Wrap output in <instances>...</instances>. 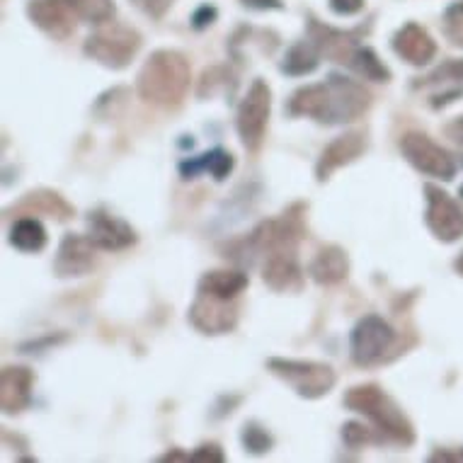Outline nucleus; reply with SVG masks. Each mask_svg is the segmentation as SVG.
<instances>
[{
    "label": "nucleus",
    "mask_w": 463,
    "mask_h": 463,
    "mask_svg": "<svg viewBox=\"0 0 463 463\" xmlns=\"http://www.w3.org/2000/svg\"><path fill=\"white\" fill-rule=\"evenodd\" d=\"M10 243L23 252H39L46 245V228L44 223L34 216L17 219L10 228Z\"/></svg>",
    "instance_id": "nucleus-22"
},
{
    "label": "nucleus",
    "mask_w": 463,
    "mask_h": 463,
    "mask_svg": "<svg viewBox=\"0 0 463 463\" xmlns=\"http://www.w3.org/2000/svg\"><path fill=\"white\" fill-rule=\"evenodd\" d=\"M243 444L245 449L250 451V454H265V451H269L274 444L272 434L267 432L265 427L255 425V422H250V425L243 427Z\"/></svg>",
    "instance_id": "nucleus-26"
},
{
    "label": "nucleus",
    "mask_w": 463,
    "mask_h": 463,
    "mask_svg": "<svg viewBox=\"0 0 463 463\" xmlns=\"http://www.w3.org/2000/svg\"><path fill=\"white\" fill-rule=\"evenodd\" d=\"M78 20L90 24H105L114 17V0H69Z\"/></svg>",
    "instance_id": "nucleus-25"
},
{
    "label": "nucleus",
    "mask_w": 463,
    "mask_h": 463,
    "mask_svg": "<svg viewBox=\"0 0 463 463\" xmlns=\"http://www.w3.org/2000/svg\"><path fill=\"white\" fill-rule=\"evenodd\" d=\"M192 461H213L221 463L223 461V451H221L216 444H204V447H199L194 454H192Z\"/></svg>",
    "instance_id": "nucleus-30"
},
{
    "label": "nucleus",
    "mask_w": 463,
    "mask_h": 463,
    "mask_svg": "<svg viewBox=\"0 0 463 463\" xmlns=\"http://www.w3.org/2000/svg\"><path fill=\"white\" fill-rule=\"evenodd\" d=\"M391 44H393V52L401 56L402 61H408L411 66H427L437 56L434 39L418 23L402 24L401 30L393 34Z\"/></svg>",
    "instance_id": "nucleus-16"
},
{
    "label": "nucleus",
    "mask_w": 463,
    "mask_h": 463,
    "mask_svg": "<svg viewBox=\"0 0 463 463\" xmlns=\"http://www.w3.org/2000/svg\"><path fill=\"white\" fill-rule=\"evenodd\" d=\"M213 20H216V8H212V5H202V8L194 13V17H192V23H194L197 30H202L206 24H212Z\"/></svg>",
    "instance_id": "nucleus-31"
},
{
    "label": "nucleus",
    "mask_w": 463,
    "mask_h": 463,
    "mask_svg": "<svg viewBox=\"0 0 463 463\" xmlns=\"http://www.w3.org/2000/svg\"><path fill=\"white\" fill-rule=\"evenodd\" d=\"M366 151L364 134L359 131H350V134H342L323 148L318 158V165H316V177L320 183H326L327 177L333 175L335 170H340L342 165H350L354 160Z\"/></svg>",
    "instance_id": "nucleus-15"
},
{
    "label": "nucleus",
    "mask_w": 463,
    "mask_h": 463,
    "mask_svg": "<svg viewBox=\"0 0 463 463\" xmlns=\"http://www.w3.org/2000/svg\"><path fill=\"white\" fill-rule=\"evenodd\" d=\"M269 372L291 386L301 398H323L333 391L335 369L323 362H304V359H269Z\"/></svg>",
    "instance_id": "nucleus-5"
},
{
    "label": "nucleus",
    "mask_w": 463,
    "mask_h": 463,
    "mask_svg": "<svg viewBox=\"0 0 463 463\" xmlns=\"http://www.w3.org/2000/svg\"><path fill=\"white\" fill-rule=\"evenodd\" d=\"M458 194H461V199H463V184H461V192H458Z\"/></svg>",
    "instance_id": "nucleus-37"
},
{
    "label": "nucleus",
    "mask_w": 463,
    "mask_h": 463,
    "mask_svg": "<svg viewBox=\"0 0 463 463\" xmlns=\"http://www.w3.org/2000/svg\"><path fill=\"white\" fill-rule=\"evenodd\" d=\"M27 17L56 42H63L76 32V13L71 10L69 0H30Z\"/></svg>",
    "instance_id": "nucleus-11"
},
{
    "label": "nucleus",
    "mask_w": 463,
    "mask_h": 463,
    "mask_svg": "<svg viewBox=\"0 0 463 463\" xmlns=\"http://www.w3.org/2000/svg\"><path fill=\"white\" fill-rule=\"evenodd\" d=\"M34 373L27 366H5L0 373V405L8 415L30 408Z\"/></svg>",
    "instance_id": "nucleus-17"
},
{
    "label": "nucleus",
    "mask_w": 463,
    "mask_h": 463,
    "mask_svg": "<svg viewBox=\"0 0 463 463\" xmlns=\"http://www.w3.org/2000/svg\"><path fill=\"white\" fill-rule=\"evenodd\" d=\"M98 245L92 243L88 236L66 233L61 245H59L56 260H53V272H56V277H61V279L85 277L95 267V255H98Z\"/></svg>",
    "instance_id": "nucleus-12"
},
{
    "label": "nucleus",
    "mask_w": 463,
    "mask_h": 463,
    "mask_svg": "<svg viewBox=\"0 0 463 463\" xmlns=\"http://www.w3.org/2000/svg\"><path fill=\"white\" fill-rule=\"evenodd\" d=\"M308 42L318 49L320 59L326 56L335 63H347L350 66L352 56L359 49L357 32H342L326 27V24L311 20L308 23Z\"/></svg>",
    "instance_id": "nucleus-14"
},
{
    "label": "nucleus",
    "mask_w": 463,
    "mask_h": 463,
    "mask_svg": "<svg viewBox=\"0 0 463 463\" xmlns=\"http://www.w3.org/2000/svg\"><path fill=\"white\" fill-rule=\"evenodd\" d=\"M269 109H272V90L262 78H258L250 85V90L243 98L241 107H238L236 117L238 137H241V144H243L245 151L255 153L265 141Z\"/></svg>",
    "instance_id": "nucleus-6"
},
{
    "label": "nucleus",
    "mask_w": 463,
    "mask_h": 463,
    "mask_svg": "<svg viewBox=\"0 0 463 463\" xmlns=\"http://www.w3.org/2000/svg\"><path fill=\"white\" fill-rule=\"evenodd\" d=\"M262 281L274 291H288L301 284V265H298L297 248H281L265 255Z\"/></svg>",
    "instance_id": "nucleus-18"
},
{
    "label": "nucleus",
    "mask_w": 463,
    "mask_h": 463,
    "mask_svg": "<svg viewBox=\"0 0 463 463\" xmlns=\"http://www.w3.org/2000/svg\"><path fill=\"white\" fill-rule=\"evenodd\" d=\"M444 23H447L449 37L454 39L456 44H463V0H456L444 13Z\"/></svg>",
    "instance_id": "nucleus-28"
},
{
    "label": "nucleus",
    "mask_w": 463,
    "mask_h": 463,
    "mask_svg": "<svg viewBox=\"0 0 463 463\" xmlns=\"http://www.w3.org/2000/svg\"><path fill=\"white\" fill-rule=\"evenodd\" d=\"M245 288H248V274L241 269H213L199 279V291L226 301H236Z\"/></svg>",
    "instance_id": "nucleus-20"
},
{
    "label": "nucleus",
    "mask_w": 463,
    "mask_h": 463,
    "mask_svg": "<svg viewBox=\"0 0 463 463\" xmlns=\"http://www.w3.org/2000/svg\"><path fill=\"white\" fill-rule=\"evenodd\" d=\"M350 69L357 71L359 76L366 78V80H373V83H388L391 80V71L383 66V61L369 46H359L354 56H352Z\"/></svg>",
    "instance_id": "nucleus-24"
},
{
    "label": "nucleus",
    "mask_w": 463,
    "mask_h": 463,
    "mask_svg": "<svg viewBox=\"0 0 463 463\" xmlns=\"http://www.w3.org/2000/svg\"><path fill=\"white\" fill-rule=\"evenodd\" d=\"M88 238L99 250H124L137 243V231L107 209H95L88 216Z\"/></svg>",
    "instance_id": "nucleus-13"
},
{
    "label": "nucleus",
    "mask_w": 463,
    "mask_h": 463,
    "mask_svg": "<svg viewBox=\"0 0 463 463\" xmlns=\"http://www.w3.org/2000/svg\"><path fill=\"white\" fill-rule=\"evenodd\" d=\"M192 83L190 61L180 52L158 49L144 61L137 76L138 98L156 107H177Z\"/></svg>",
    "instance_id": "nucleus-2"
},
{
    "label": "nucleus",
    "mask_w": 463,
    "mask_h": 463,
    "mask_svg": "<svg viewBox=\"0 0 463 463\" xmlns=\"http://www.w3.org/2000/svg\"><path fill=\"white\" fill-rule=\"evenodd\" d=\"M138 49H141V34L134 27L119 23L98 24V30L92 32L83 46L85 56L114 71L127 69Z\"/></svg>",
    "instance_id": "nucleus-4"
},
{
    "label": "nucleus",
    "mask_w": 463,
    "mask_h": 463,
    "mask_svg": "<svg viewBox=\"0 0 463 463\" xmlns=\"http://www.w3.org/2000/svg\"><path fill=\"white\" fill-rule=\"evenodd\" d=\"M427 212L425 223L432 231L434 238H439L441 243H454L463 238V209L454 197H449L447 192L427 184Z\"/></svg>",
    "instance_id": "nucleus-9"
},
{
    "label": "nucleus",
    "mask_w": 463,
    "mask_h": 463,
    "mask_svg": "<svg viewBox=\"0 0 463 463\" xmlns=\"http://www.w3.org/2000/svg\"><path fill=\"white\" fill-rule=\"evenodd\" d=\"M447 137L454 138L456 144H463V117L454 119V122L447 127Z\"/></svg>",
    "instance_id": "nucleus-33"
},
{
    "label": "nucleus",
    "mask_w": 463,
    "mask_h": 463,
    "mask_svg": "<svg viewBox=\"0 0 463 463\" xmlns=\"http://www.w3.org/2000/svg\"><path fill=\"white\" fill-rule=\"evenodd\" d=\"M395 330L381 316H364L352 330L350 350L354 364L373 366L381 364L388 352L393 350Z\"/></svg>",
    "instance_id": "nucleus-7"
},
{
    "label": "nucleus",
    "mask_w": 463,
    "mask_h": 463,
    "mask_svg": "<svg viewBox=\"0 0 463 463\" xmlns=\"http://www.w3.org/2000/svg\"><path fill=\"white\" fill-rule=\"evenodd\" d=\"M345 405L372 420L381 437L398 441L402 447H411L415 441V430H412L411 420L405 418V412L395 405L393 398H388L383 388H379L376 383L352 388L350 393L345 395Z\"/></svg>",
    "instance_id": "nucleus-3"
},
{
    "label": "nucleus",
    "mask_w": 463,
    "mask_h": 463,
    "mask_svg": "<svg viewBox=\"0 0 463 463\" xmlns=\"http://www.w3.org/2000/svg\"><path fill=\"white\" fill-rule=\"evenodd\" d=\"M456 272H458V274H461V277H463V255H461V258H458V260H456Z\"/></svg>",
    "instance_id": "nucleus-36"
},
{
    "label": "nucleus",
    "mask_w": 463,
    "mask_h": 463,
    "mask_svg": "<svg viewBox=\"0 0 463 463\" xmlns=\"http://www.w3.org/2000/svg\"><path fill=\"white\" fill-rule=\"evenodd\" d=\"M330 10L342 17L357 15L364 10V0H330Z\"/></svg>",
    "instance_id": "nucleus-29"
},
{
    "label": "nucleus",
    "mask_w": 463,
    "mask_h": 463,
    "mask_svg": "<svg viewBox=\"0 0 463 463\" xmlns=\"http://www.w3.org/2000/svg\"><path fill=\"white\" fill-rule=\"evenodd\" d=\"M144 3H146V10L156 17L163 15V13L173 5V0H144Z\"/></svg>",
    "instance_id": "nucleus-32"
},
{
    "label": "nucleus",
    "mask_w": 463,
    "mask_h": 463,
    "mask_svg": "<svg viewBox=\"0 0 463 463\" xmlns=\"http://www.w3.org/2000/svg\"><path fill=\"white\" fill-rule=\"evenodd\" d=\"M376 427H364L362 422H347L342 427V439L347 441L350 447H362V444H372L376 441Z\"/></svg>",
    "instance_id": "nucleus-27"
},
{
    "label": "nucleus",
    "mask_w": 463,
    "mask_h": 463,
    "mask_svg": "<svg viewBox=\"0 0 463 463\" xmlns=\"http://www.w3.org/2000/svg\"><path fill=\"white\" fill-rule=\"evenodd\" d=\"M372 105L364 85L345 76H327L326 83L298 88L288 99V117H308L320 124H350Z\"/></svg>",
    "instance_id": "nucleus-1"
},
{
    "label": "nucleus",
    "mask_w": 463,
    "mask_h": 463,
    "mask_svg": "<svg viewBox=\"0 0 463 463\" xmlns=\"http://www.w3.org/2000/svg\"><path fill=\"white\" fill-rule=\"evenodd\" d=\"M401 151L405 160L422 175L437 177V180H451L456 175L454 156L420 131H411L401 138Z\"/></svg>",
    "instance_id": "nucleus-8"
},
{
    "label": "nucleus",
    "mask_w": 463,
    "mask_h": 463,
    "mask_svg": "<svg viewBox=\"0 0 463 463\" xmlns=\"http://www.w3.org/2000/svg\"><path fill=\"white\" fill-rule=\"evenodd\" d=\"M187 318L202 335H226L236 327L238 306L236 301H226V298H216L199 291L194 304L190 306Z\"/></svg>",
    "instance_id": "nucleus-10"
},
{
    "label": "nucleus",
    "mask_w": 463,
    "mask_h": 463,
    "mask_svg": "<svg viewBox=\"0 0 463 463\" xmlns=\"http://www.w3.org/2000/svg\"><path fill=\"white\" fill-rule=\"evenodd\" d=\"M190 461L192 456H184V454H177V451H173V454H165L163 456V461Z\"/></svg>",
    "instance_id": "nucleus-35"
},
{
    "label": "nucleus",
    "mask_w": 463,
    "mask_h": 463,
    "mask_svg": "<svg viewBox=\"0 0 463 463\" xmlns=\"http://www.w3.org/2000/svg\"><path fill=\"white\" fill-rule=\"evenodd\" d=\"M236 165V160L228 151L223 148H213V151L204 153V156H199L197 160H190V163H183V175L187 177H194L197 173H212L213 180H226L228 173L233 170Z\"/></svg>",
    "instance_id": "nucleus-21"
},
{
    "label": "nucleus",
    "mask_w": 463,
    "mask_h": 463,
    "mask_svg": "<svg viewBox=\"0 0 463 463\" xmlns=\"http://www.w3.org/2000/svg\"><path fill=\"white\" fill-rule=\"evenodd\" d=\"M308 274H311L313 281H318L323 287L340 284V281L347 279V274H350V258H347V252L342 250V248H337V245H326V248H320L318 255L311 260Z\"/></svg>",
    "instance_id": "nucleus-19"
},
{
    "label": "nucleus",
    "mask_w": 463,
    "mask_h": 463,
    "mask_svg": "<svg viewBox=\"0 0 463 463\" xmlns=\"http://www.w3.org/2000/svg\"><path fill=\"white\" fill-rule=\"evenodd\" d=\"M320 53L311 42H298L287 52L284 61H281V73H287L291 78L308 76L313 71L318 69Z\"/></svg>",
    "instance_id": "nucleus-23"
},
{
    "label": "nucleus",
    "mask_w": 463,
    "mask_h": 463,
    "mask_svg": "<svg viewBox=\"0 0 463 463\" xmlns=\"http://www.w3.org/2000/svg\"><path fill=\"white\" fill-rule=\"evenodd\" d=\"M245 5H250V8H260V10H267V8H281L279 0H243Z\"/></svg>",
    "instance_id": "nucleus-34"
}]
</instances>
